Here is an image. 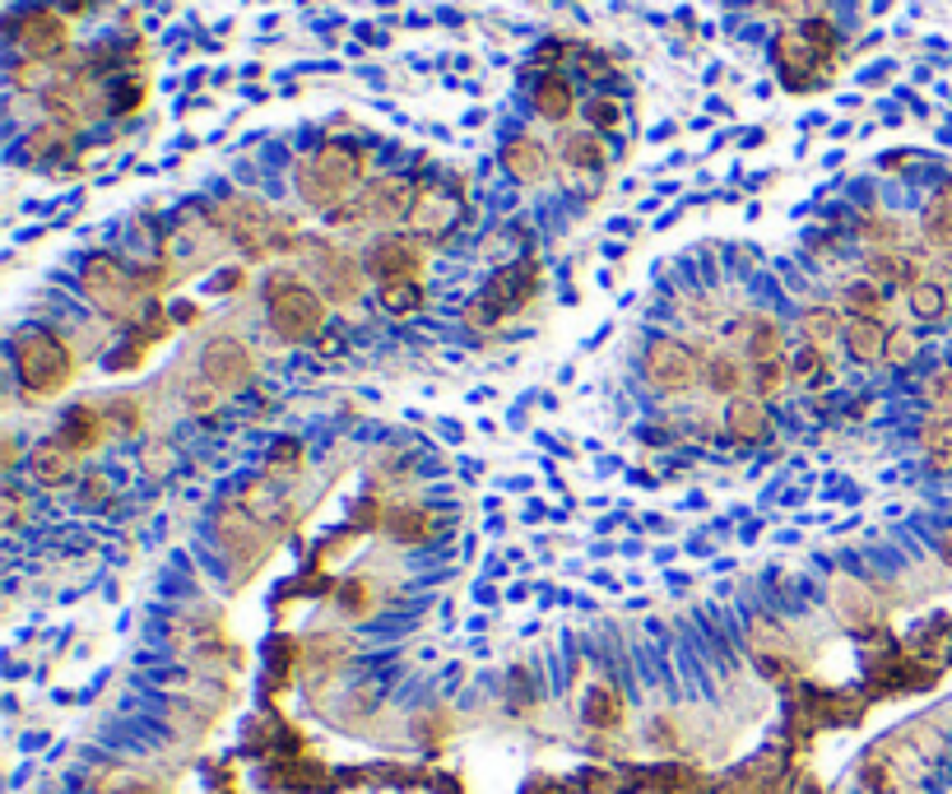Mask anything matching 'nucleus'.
I'll use <instances>...</instances> for the list:
<instances>
[{
  "label": "nucleus",
  "instance_id": "c9c22d12",
  "mask_svg": "<svg viewBox=\"0 0 952 794\" xmlns=\"http://www.w3.org/2000/svg\"><path fill=\"white\" fill-rule=\"evenodd\" d=\"M256 520L242 512V507H228V512H219V539L228 544V548H251L256 544Z\"/></svg>",
  "mask_w": 952,
  "mask_h": 794
},
{
  "label": "nucleus",
  "instance_id": "6e6552de",
  "mask_svg": "<svg viewBox=\"0 0 952 794\" xmlns=\"http://www.w3.org/2000/svg\"><path fill=\"white\" fill-rule=\"evenodd\" d=\"M414 196L418 191H414L409 177H381L363 196H354V205H358L363 224H395V219H405L414 209Z\"/></svg>",
  "mask_w": 952,
  "mask_h": 794
},
{
  "label": "nucleus",
  "instance_id": "a878e982",
  "mask_svg": "<svg viewBox=\"0 0 952 794\" xmlns=\"http://www.w3.org/2000/svg\"><path fill=\"white\" fill-rule=\"evenodd\" d=\"M586 721L595 730H618L623 725V697H618V687L609 683H595L591 693H586Z\"/></svg>",
  "mask_w": 952,
  "mask_h": 794
},
{
  "label": "nucleus",
  "instance_id": "37998d69",
  "mask_svg": "<svg viewBox=\"0 0 952 794\" xmlns=\"http://www.w3.org/2000/svg\"><path fill=\"white\" fill-rule=\"evenodd\" d=\"M219 400H224V390H219V386H209L205 377H200L196 386H187V405H191V414H200V418H205L209 409H215Z\"/></svg>",
  "mask_w": 952,
  "mask_h": 794
},
{
  "label": "nucleus",
  "instance_id": "1a4fd4ad",
  "mask_svg": "<svg viewBox=\"0 0 952 794\" xmlns=\"http://www.w3.org/2000/svg\"><path fill=\"white\" fill-rule=\"evenodd\" d=\"M776 66H781V79H785L790 89H809L813 79L827 75L823 57H817V51L809 47L804 29H785V33L776 38Z\"/></svg>",
  "mask_w": 952,
  "mask_h": 794
},
{
  "label": "nucleus",
  "instance_id": "f3484780",
  "mask_svg": "<svg viewBox=\"0 0 952 794\" xmlns=\"http://www.w3.org/2000/svg\"><path fill=\"white\" fill-rule=\"evenodd\" d=\"M869 279H874L879 288H911L924 279V270H920V260L915 256H906V251H874L869 256Z\"/></svg>",
  "mask_w": 952,
  "mask_h": 794
},
{
  "label": "nucleus",
  "instance_id": "7c9ffc66",
  "mask_svg": "<svg viewBox=\"0 0 952 794\" xmlns=\"http://www.w3.org/2000/svg\"><path fill=\"white\" fill-rule=\"evenodd\" d=\"M790 373H795L804 386H827L832 381V358H827V349H817V344H804V349L790 358Z\"/></svg>",
  "mask_w": 952,
  "mask_h": 794
},
{
  "label": "nucleus",
  "instance_id": "6ab92c4d",
  "mask_svg": "<svg viewBox=\"0 0 952 794\" xmlns=\"http://www.w3.org/2000/svg\"><path fill=\"white\" fill-rule=\"evenodd\" d=\"M738 339H744V354L753 363H772V358H785V335L772 316H744V326H738Z\"/></svg>",
  "mask_w": 952,
  "mask_h": 794
},
{
  "label": "nucleus",
  "instance_id": "423d86ee",
  "mask_svg": "<svg viewBox=\"0 0 952 794\" xmlns=\"http://www.w3.org/2000/svg\"><path fill=\"white\" fill-rule=\"evenodd\" d=\"M200 373H205L209 386H219L224 395H237V390H247L251 377H256V354L237 335H219V339L205 344Z\"/></svg>",
  "mask_w": 952,
  "mask_h": 794
},
{
  "label": "nucleus",
  "instance_id": "a211bd4d",
  "mask_svg": "<svg viewBox=\"0 0 952 794\" xmlns=\"http://www.w3.org/2000/svg\"><path fill=\"white\" fill-rule=\"evenodd\" d=\"M502 163H507V172L516 181L530 187V181L548 177V149L539 140H530V136H516V140H507V149H502Z\"/></svg>",
  "mask_w": 952,
  "mask_h": 794
},
{
  "label": "nucleus",
  "instance_id": "e433bc0d",
  "mask_svg": "<svg viewBox=\"0 0 952 794\" xmlns=\"http://www.w3.org/2000/svg\"><path fill=\"white\" fill-rule=\"evenodd\" d=\"M386 529H390V535L400 539V544H423V539H433V520L423 516V512H395Z\"/></svg>",
  "mask_w": 952,
  "mask_h": 794
},
{
  "label": "nucleus",
  "instance_id": "2eb2a0df",
  "mask_svg": "<svg viewBox=\"0 0 952 794\" xmlns=\"http://www.w3.org/2000/svg\"><path fill=\"white\" fill-rule=\"evenodd\" d=\"M460 219V205L446 196V191H418L414 196V209H409V228L423 232V237H442Z\"/></svg>",
  "mask_w": 952,
  "mask_h": 794
},
{
  "label": "nucleus",
  "instance_id": "b1692460",
  "mask_svg": "<svg viewBox=\"0 0 952 794\" xmlns=\"http://www.w3.org/2000/svg\"><path fill=\"white\" fill-rule=\"evenodd\" d=\"M535 108H539V117H548V121H567V117H572L576 93H572V85H567L558 70H548L539 85H535Z\"/></svg>",
  "mask_w": 952,
  "mask_h": 794
},
{
  "label": "nucleus",
  "instance_id": "20e7f679",
  "mask_svg": "<svg viewBox=\"0 0 952 794\" xmlns=\"http://www.w3.org/2000/svg\"><path fill=\"white\" fill-rule=\"evenodd\" d=\"M79 284H85V294L98 311H108L117 316V321H130L140 307H145V294H140V279L126 270V265L117 256H89L85 260V275H79Z\"/></svg>",
  "mask_w": 952,
  "mask_h": 794
},
{
  "label": "nucleus",
  "instance_id": "5701e85b",
  "mask_svg": "<svg viewBox=\"0 0 952 794\" xmlns=\"http://www.w3.org/2000/svg\"><path fill=\"white\" fill-rule=\"evenodd\" d=\"M920 446L934 469H952V414L948 409H934L920 423Z\"/></svg>",
  "mask_w": 952,
  "mask_h": 794
},
{
  "label": "nucleus",
  "instance_id": "393cba45",
  "mask_svg": "<svg viewBox=\"0 0 952 794\" xmlns=\"http://www.w3.org/2000/svg\"><path fill=\"white\" fill-rule=\"evenodd\" d=\"M702 377H706V390H716V395H734L744 390V381H748V373H744V363H738L734 354H711L706 358V367H702Z\"/></svg>",
  "mask_w": 952,
  "mask_h": 794
},
{
  "label": "nucleus",
  "instance_id": "2f4dec72",
  "mask_svg": "<svg viewBox=\"0 0 952 794\" xmlns=\"http://www.w3.org/2000/svg\"><path fill=\"white\" fill-rule=\"evenodd\" d=\"M377 302H381V311H390V316H409V311L423 307V288H418V279H390V284H381Z\"/></svg>",
  "mask_w": 952,
  "mask_h": 794
},
{
  "label": "nucleus",
  "instance_id": "7ed1b4c3",
  "mask_svg": "<svg viewBox=\"0 0 952 794\" xmlns=\"http://www.w3.org/2000/svg\"><path fill=\"white\" fill-rule=\"evenodd\" d=\"M14 367H19V381L29 386L33 395H51V390H61L75 377V358L66 349V339L51 335V330L14 335Z\"/></svg>",
  "mask_w": 952,
  "mask_h": 794
},
{
  "label": "nucleus",
  "instance_id": "72a5a7b5",
  "mask_svg": "<svg viewBox=\"0 0 952 794\" xmlns=\"http://www.w3.org/2000/svg\"><path fill=\"white\" fill-rule=\"evenodd\" d=\"M864 790L869 794H902V772H896L892 753H874L864 762Z\"/></svg>",
  "mask_w": 952,
  "mask_h": 794
},
{
  "label": "nucleus",
  "instance_id": "f704fd0d",
  "mask_svg": "<svg viewBox=\"0 0 952 794\" xmlns=\"http://www.w3.org/2000/svg\"><path fill=\"white\" fill-rule=\"evenodd\" d=\"M883 288L874 279H860L845 288V307H851V316H864V321H883Z\"/></svg>",
  "mask_w": 952,
  "mask_h": 794
},
{
  "label": "nucleus",
  "instance_id": "c03bdc74",
  "mask_svg": "<svg viewBox=\"0 0 952 794\" xmlns=\"http://www.w3.org/2000/svg\"><path fill=\"white\" fill-rule=\"evenodd\" d=\"M915 354H920L915 335H911V330H892V339H887V358H892L896 367H911V363H915Z\"/></svg>",
  "mask_w": 952,
  "mask_h": 794
},
{
  "label": "nucleus",
  "instance_id": "0eeeda50",
  "mask_svg": "<svg viewBox=\"0 0 952 794\" xmlns=\"http://www.w3.org/2000/svg\"><path fill=\"white\" fill-rule=\"evenodd\" d=\"M219 219H224V224H228V232L237 237V247H242V251H251V256L270 251V237L279 232V219H275V215H270V209L260 205V200H247V196L228 200V205L219 209Z\"/></svg>",
  "mask_w": 952,
  "mask_h": 794
},
{
  "label": "nucleus",
  "instance_id": "412c9836",
  "mask_svg": "<svg viewBox=\"0 0 952 794\" xmlns=\"http://www.w3.org/2000/svg\"><path fill=\"white\" fill-rule=\"evenodd\" d=\"M920 232L930 247L952 251V181H943V187L930 196V205H924V215H920Z\"/></svg>",
  "mask_w": 952,
  "mask_h": 794
},
{
  "label": "nucleus",
  "instance_id": "ddd939ff",
  "mask_svg": "<svg viewBox=\"0 0 952 794\" xmlns=\"http://www.w3.org/2000/svg\"><path fill=\"white\" fill-rule=\"evenodd\" d=\"M316 275H321V294L330 302H354L363 294V270H358V260L349 251H321Z\"/></svg>",
  "mask_w": 952,
  "mask_h": 794
},
{
  "label": "nucleus",
  "instance_id": "ea45409f",
  "mask_svg": "<svg viewBox=\"0 0 952 794\" xmlns=\"http://www.w3.org/2000/svg\"><path fill=\"white\" fill-rule=\"evenodd\" d=\"M586 117H591V130H618V126H623V102L599 93V98H591Z\"/></svg>",
  "mask_w": 952,
  "mask_h": 794
},
{
  "label": "nucleus",
  "instance_id": "bb28decb",
  "mask_svg": "<svg viewBox=\"0 0 952 794\" xmlns=\"http://www.w3.org/2000/svg\"><path fill=\"white\" fill-rule=\"evenodd\" d=\"M800 335H804V344H817V349H827V344H832L836 335H845L841 311H836V307H804V316H800Z\"/></svg>",
  "mask_w": 952,
  "mask_h": 794
},
{
  "label": "nucleus",
  "instance_id": "79ce46f5",
  "mask_svg": "<svg viewBox=\"0 0 952 794\" xmlns=\"http://www.w3.org/2000/svg\"><path fill=\"white\" fill-rule=\"evenodd\" d=\"M869 242H874L879 251H892L896 247V237H902V228H896V219H869L864 228H860Z\"/></svg>",
  "mask_w": 952,
  "mask_h": 794
},
{
  "label": "nucleus",
  "instance_id": "9b49d317",
  "mask_svg": "<svg viewBox=\"0 0 952 794\" xmlns=\"http://www.w3.org/2000/svg\"><path fill=\"white\" fill-rule=\"evenodd\" d=\"M367 270H373L381 284H390V279H418V270H423L418 242H409V237H381V242L367 251Z\"/></svg>",
  "mask_w": 952,
  "mask_h": 794
},
{
  "label": "nucleus",
  "instance_id": "a18cd8bd",
  "mask_svg": "<svg viewBox=\"0 0 952 794\" xmlns=\"http://www.w3.org/2000/svg\"><path fill=\"white\" fill-rule=\"evenodd\" d=\"M23 520H29V497H23V493L10 484V488H6V525L19 529Z\"/></svg>",
  "mask_w": 952,
  "mask_h": 794
},
{
  "label": "nucleus",
  "instance_id": "f257e3e1",
  "mask_svg": "<svg viewBox=\"0 0 952 794\" xmlns=\"http://www.w3.org/2000/svg\"><path fill=\"white\" fill-rule=\"evenodd\" d=\"M367 172V153L354 149V145H326V149H316L311 158H303L298 163V191L307 205L316 209H330L344 205V200H354V187L363 181Z\"/></svg>",
  "mask_w": 952,
  "mask_h": 794
},
{
  "label": "nucleus",
  "instance_id": "de8ad7c7",
  "mask_svg": "<svg viewBox=\"0 0 952 794\" xmlns=\"http://www.w3.org/2000/svg\"><path fill=\"white\" fill-rule=\"evenodd\" d=\"M112 409H117V414H112V418H117V423H121V428H126V433H130V428H140V414H136V409H140V405H136V400H117V405H112Z\"/></svg>",
  "mask_w": 952,
  "mask_h": 794
},
{
  "label": "nucleus",
  "instance_id": "4c0bfd02",
  "mask_svg": "<svg viewBox=\"0 0 952 794\" xmlns=\"http://www.w3.org/2000/svg\"><path fill=\"white\" fill-rule=\"evenodd\" d=\"M800 29H804V38H809V47L817 51V57H823V66L832 70V61H836V29H832V23H827V19H817V14H813V19H804V23H800Z\"/></svg>",
  "mask_w": 952,
  "mask_h": 794
},
{
  "label": "nucleus",
  "instance_id": "4be33fe9",
  "mask_svg": "<svg viewBox=\"0 0 952 794\" xmlns=\"http://www.w3.org/2000/svg\"><path fill=\"white\" fill-rule=\"evenodd\" d=\"M832 608L841 614V623H851V627H869L879 618V604L860 586V580H836L832 586Z\"/></svg>",
  "mask_w": 952,
  "mask_h": 794
},
{
  "label": "nucleus",
  "instance_id": "49530a36",
  "mask_svg": "<svg viewBox=\"0 0 952 794\" xmlns=\"http://www.w3.org/2000/svg\"><path fill=\"white\" fill-rule=\"evenodd\" d=\"M294 460H303V446L298 441H279L275 451H270V465L279 469V465H294Z\"/></svg>",
  "mask_w": 952,
  "mask_h": 794
},
{
  "label": "nucleus",
  "instance_id": "a19ab883",
  "mask_svg": "<svg viewBox=\"0 0 952 794\" xmlns=\"http://www.w3.org/2000/svg\"><path fill=\"white\" fill-rule=\"evenodd\" d=\"M924 400H930L934 409H948V414H952V367H939V373L924 381Z\"/></svg>",
  "mask_w": 952,
  "mask_h": 794
},
{
  "label": "nucleus",
  "instance_id": "c85d7f7f",
  "mask_svg": "<svg viewBox=\"0 0 952 794\" xmlns=\"http://www.w3.org/2000/svg\"><path fill=\"white\" fill-rule=\"evenodd\" d=\"M563 158L581 172H599L604 168V145H599L595 130H576V136L563 140Z\"/></svg>",
  "mask_w": 952,
  "mask_h": 794
},
{
  "label": "nucleus",
  "instance_id": "09e8293b",
  "mask_svg": "<svg viewBox=\"0 0 952 794\" xmlns=\"http://www.w3.org/2000/svg\"><path fill=\"white\" fill-rule=\"evenodd\" d=\"M108 497V479H102V474H89L85 479V502H102Z\"/></svg>",
  "mask_w": 952,
  "mask_h": 794
},
{
  "label": "nucleus",
  "instance_id": "8fccbe9b",
  "mask_svg": "<svg viewBox=\"0 0 952 794\" xmlns=\"http://www.w3.org/2000/svg\"><path fill=\"white\" fill-rule=\"evenodd\" d=\"M939 558H943L948 572H952V529H943V535H939Z\"/></svg>",
  "mask_w": 952,
  "mask_h": 794
},
{
  "label": "nucleus",
  "instance_id": "4468645a",
  "mask_svg": "<svg viewBox=\"0 0 952 794\" xmlns=\"http://www.w3.org/2000/svg\"><path fill=\"white\" fill-rule=\"evenodd\" d=\"M535 284H539V275H535V265H530V260H525V265H507V270H497V275H493V284H488V294H484V298L497 307V316H507L512 307L530 302Z\"/></svg>",
  "mask_w": 952,
  "mask_h": 794
},
{
  "label": "nucleus",
  "instance_id": "9d476101",
  "mask_svg": "<svg viewBox=\"0 0 952 794\" xmlns=\"http://www.w3.org/2000/svg\"><path fill=\"white\" fill-rule=\"evenodd\" d=\"M10 33H14V42L29 51L33 61L61 57V51H66V23L51 14V10H29V14H19V19L10 23Z\"/></svg>",
  "mask_w": 952,
  "mask_h": 794
},
{
  "label": "nucleus",
  "instance_id": "f03ea898",
  "mask_svg": "<svg viewBox=\"0 0 952 794\" xmlns=\"http://www.w3.org/2000/svg\"><path fill=\"white\" fill-rule=\"evenodd\" d=\"M266 311L279 339L288 344H307L321 335L326 326V294H316L311 284H303L298 275H270L266 284Z\"/></svg>",
  "mask_w": 952,
  "mask_h": 794
},
{
  "label": "nucleus",
  "instance_id": "aec40b11",
  "mask_svg": "<svg viewBox=\"0 0 952 794\" xmlns=\"http://www.w3.org/2000/svg\"><path fill=\"white\" fill-rule=\"evenodd\" d=\"M887 339H892V330L883 321H864V316H851V321H845V349H851L855 363L887 358Z\"/></svg>",
  "mask_w": 952,
  "mask_h": 794
},
{
  "label": "nucleus",
  "instance_id": "cd10ccee",
  "mask_svg": "<svg viewBox=\"0 0 952 794\" xmlns=\"http://www.w3.org/2000/svg\"><path fill=\"white\" fill-rule=\"evenodd\" d=\"M911 311L920 316V321H943V316L952 311V294L934 279H920L911 288Z\"/></svg>",
  "mask_w": 952,
  "mask_h": 794
},
{
  "label": "nucleus",
  "instance_id": "f8f14e48",
  "mask_svg": "<svg viewBox=\"0 0 952 794\" xmlns=\"http://www.w3.org/2000/svg\"><path fill=\"white\" fill-rule=\"evenodd\" d=\"M725 428L738 446H762L772 437V414H766V400L757 395H734L730 409H725Z\"/></svg>",
  "mask_w": 952,
  "mask_h": 794
},
{
  "label": "nucleus",
  "instance_id": "473e14b6",
  "mask_svg": "<svg viewBox=\"0 0 952 794\" xmlns=\"http://www.w3.org/2000/svg\"><path fill=\"white\" fill-rule=\"evenodd\" d=\"M98 437H102V414H98L93 405L75 409V414L66 418V446H75V451H89Z\"/></svg>",
  "mask_w": 952,
  "mask_h": 794
},
{
  "label": "nucleus",
  "instance_id": "c756f323",
  "mask_svg": "<svg viewBox=\"0 0 952 794\" xmlns=\"http://www.w3.org/2000/svg\"><path fill=\"white\" fill-rule=\"evenodd\" d=\"M790 363L785 358H772V363H753V373H748V386H753V395L757 400H776V395L790 386Z\"/></svg>",
  "mask_w": 952,
  "mask_h": 794
},
{
  "label": "nucleus",
  "instance_id": "dca6fc26",
  "mask_svg": "<svg viewBox=\"0 0 952 794\" xmlns=\"http://www.w3.org/2000/svg\"><path fill=\"white\" fill-rule=\"evenodd\" d=\"M29 474H33L38 488H61V484H70V474H75V451L66 441H42V446H33V456H29Z\"/></svg>",
  "mask_w": 952,
  "mask_h": 794
},
{
  "label": "nucleus",
  "instance_id": "58836bf2",
  "mask_svg": "<svg viewBox=\"0 0 952 794\" xmlns=\"http://www.w3.org/2000/svg\"><path fill=\"white\" fill-rule=\"evenodd\" d=\"M29 149H33V158H61L70 149V126H42L29 140Z\"/></svg>",
  "mask_w": 952,
  "mask_h": 794
},
{
  "label": "nucleus",
  "instance_id": "39448f33",
  "mask_svg": "<svg viewBox=\"0 0 952 794\" xmlns=\"http://www.w3.org/2000/svg\"><path fill=\"white\" fill-rule=\"evenodd\" d=\"M642 373L655 390H665V395H683V390H693L702 381V363L697 354L687 349L683 339L674 335H655L646 344V358H642Z\"/></svg>",
  "mask_w": 952,
  "mask_h": 794
}]
</instances>
